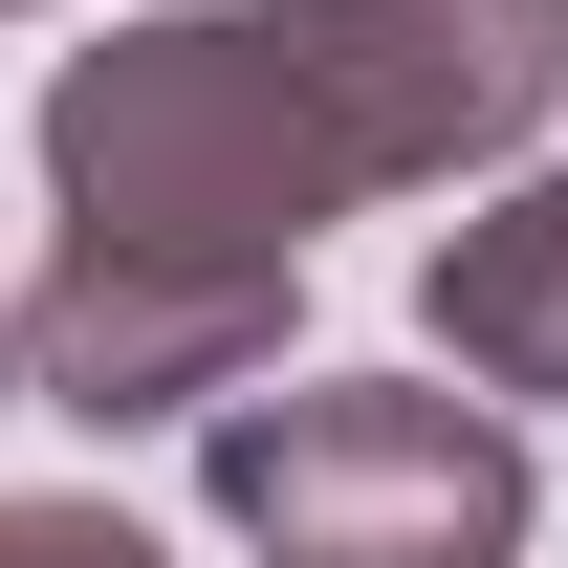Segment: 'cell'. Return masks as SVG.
I'll return each mask as SVG.
<instances>
[{"instance_id": "cell-1", "label": "cell", "mask_w": 568, "mask_h": 568, "mask_svg": "<svg viewBox=\"0 0 568 568\" xmlns=\"http://www.w3.org/2000/svg\"><path fill=\"white\" fill-rule=\"evenodd\" d=\"M44 197L67 241H175V263H306L351 219V153L284 67V0H175L44 67Z\"/></svg>"}, {"instance_id": "cell-2", "label": "cell", "mask_w": 568, "mask_h": 568, "mask_svg": "<svg viewBox=\"0 0 568 568\" xmlns=\"http://www.w3.org/2000/svg\"><path fill=\"white\" fill-rule=\"evenodd\" d=\"M197 503L241 568H525V416L481 394H394V372H306V394H219Z\"/></svg>"}, {"instance_id": "cell-3", "label": "cell", "mask_w": 568, "mask_h": 568, "mask_svg": "<svg viewBox=\"0 0 568 568\" xmlns=\"http://www.w3.org/2000/svg\"><path fill=\"white\" fill-rule=\"evenodd\" d=\"M284 67L351 153V197H437L568 110V0H284Z\"/></svg>"}, {"instance_id": "cell-4", "label": "cell", "mask_w": 568, "mask_h": 568, "mask_svg": "<svg viewBox=\"0 0 568 568\" xmlns=\"http://www.w3.org/2000/svg\"><path fill=\"white\" fill-rule=\"evenodd\" d=\"M284 306L306 263H175V241H67V263L22 284V394L88 437H153V416H219V394H263Z\"/></svg>"}, {"instance_id": "cell-5", "label": "cell", "mask_w": 568, "mask_h": 568, "mask_svg": "<svg viewBox=\"0 0 568 568\" xmlns=\"http://www.w3.org/2000/svg\"><path fill=\"white\" fill-rule=\"evenodd\" d=\"M416 328L459 351V394H481V416L568 394V175H503V197L437 241V263H416Z\"/></svg>"}, {"instance_id": "cell-6", "label": "cell", "mask_w": 568, "mask_h": 568, "mask_svg": "<svg viewBox=\"0 0 568 568\" xmlns=\"http://www.w3.org/2000/svg\"><path fill=\"white\" fill-rule=\"evenodd\" d=\"M0 568H153L132 503H0Z\"/></svg>"}, {"instance_id": "cell-7", "label": "cell", "mask_w": 568, "mask_h": 568, "mask_svg": "<svg viewBox=\"0 0 568 568\" xmlns=\"http://www.w3.org/2000/svg\"><path fill=\"white\" fill-rule=\"evenodd\" d=\"M0 394H22V284H0Z\"/></svg>"}, {"instance_id": "cell-8", "label": "cell", "mask_w": 568, "mask_h": 568, "mask_svg": "<svg viewBox=\"0 0 568 568\" xmlns=\"http://www.w3.org/2000/svg\"><path fill=\"white\" fill-rule=\"evenodd\" d=\"M0 22H44V0H0Z\"/></svg>"}]
</instances>
